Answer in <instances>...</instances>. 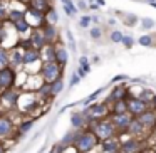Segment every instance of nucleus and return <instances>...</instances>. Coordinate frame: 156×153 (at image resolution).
I'll list each match as a JSON object with an SVG mask.
<instances>
[{
    "label": "nucleus",
    "mask_w": 156,
    "mask_h": 153,
    "mask_svg": "<svg viewBox=\"0 0 156 153\" xmlns=\"http://www.w3.org/2000/svg\"><path fill=\"white\" fill-rule=\"evenodd\" d=\"M87 128L94 133L96 138H98L99 141H104V140H108V138L116 136V128L112 126V123H111L109 118L94 119V121H91L87 125Z\"/></svg>",
    "instance_id": "1"
},
{
    "label": "nucleus",
    "mask_w": 156,
    "mask_h": 153,
    "mask_svg": "<svg viewBox=\"0 0 156 153\" xmlns=\"http://www.w3.org/2000/svg\"><path fill=\"white\" fill-rule=\"evenodd\" d=\"M98 143L99 140L96 138V135L89 128H86V129H79L77 131L76 140H74V148L79 153H89L91 150H94L98 146Z\"/></svg>",
    "instance_id": "2"
},
{
    "label": "nucleus",
    "mask_w": 156,
    "mask_h": 153,
    "mask_svg": "<svg viewBox=\"0 0 156 153\" xmlns=\"http://www.w3.org/2000/svg\"><path fill=\"white\" fill-rule=\"evenodd\" d=\"M39 72H41L42 81H45V82H52L54 79L62 78V67H61V66H59L55 61L42 62Z\"/></svg>",
    "instance_id": "3"
},
{
    "label": "nucleus",
    "mask_w": 156,
    "mask_h": 153,
    "mask_svg": "<svg viewBox=\"0 0 156 153\" xmlns=\"http://www.w3.org/2000/svg\"><path fill=\"white\" fill-rule=\"evenodd\" d=\"M17 84V69L12 66H5L0 69V89H10Z\"/></svg>",
    "instance_id": "4"
},
{
    "label": "nucleus",
    "mask_w": 156,
    "mask_h": 153,
    "mask_svg": "<svg viewBox=\"0 0 156 153\" xmlns=\"http://www.w3.org/2000/svg\"><path fill=\"white\" fill-rule=\"evenodd\" d=\"M19 101H20V93L15 88L4 89L0 94V104H5L7 108H17Z\"/></svg>",
    "instance_id": "5"
},
{
    "label": "nucleus",
    "mask_w": 156,
    "mask_h": 153,
    "mask_svg": "<svg viewBox=\"0 0 156 153\" xmlns=\"http://www.w3.org/2000/svg\"><path fill=\"white\" fill-rule=\"evenodd\" d=\"M24 54H22V66L24 67H29L32 64H42V59H41V51L35 47H25L22 49Z\"/></svg>",
    "instance_id": "6"
},
{
    "label": "nucleus",
    "mask_w": 156,
    "mask_h": 153,
    "mask_svg": "<svg viewBox=\"0 0 156 153\" xmlns=\"http://www.w3.org/2000/svg\"><path fill=\"white\" fill-rule=\"evenodd\" d=\"M15 133V123L9 115H0V140H7Z\"/></svg>",
    "instance_id": "7"
},
{
    "label": "nucleus",
    "mask_w": 156,
    "mask_h": 153,
    "mask_svg": "<svg viewBox=\"0 0 156 153\" xmlns=\"http://www.w3.org/2000/svg\"><path fill=\"white\" fill-rule=\"evenodd\" d=\"M111 123L112 126L116 128V133H124L128 129L129 123H131L133 116L129 113H121V115H111Z\"/></svg>",
    "instance_id": "8"
},
{
    "label": "nucleus",
    "mask_w": 156,
    "mask_h": 153,
    "mask_svg": "<svg viewBox=\"0 0 156 153\" xmlns=\"http://www.w3.org/2000/svg\"><path fill=\"white\" fill-rule=\"evenodd\" d=\"M128 101V113L131 116H139L141 113H144L146 109L149 108V104L146 101H143V99H139V98H128L126 99Z\"/></svg>",
    "instance_id": "9"
},
{
    "label": "nucleus",
    "mask_w": 156,
    "mask_h": 153,
    "mask_svg": "<svg viewBox=\"0 0 156 153\" xmlns=\"http://www.w3.org/2000/svg\"><path fill=\"white\" fill-rule=\"evenodd\" d=\"M41 31H42V34H44L47 44H57V42H61L59 41V29H57V25H52V24L44 22V24L41 25Z\"/></svg>",
    "instance_id": "10"
},
{
    "label": "nucleus",
    "mask_w": 156,
    "mask_h": 153,
    "mask_svg": "<svg viewBox=\"0 0 156 153\" xmlns=\"http://www.w3.org/2000/svg\"><path fill=\"white\" fill-rule=\"evenodd\" d=\"M25 19L30 24V27H41L44 24V12L37 10V9L27 7L25 9Z\"/></svg>",
    "instance_id": "11"
},
{
    "label": "nucleus",
    "mask_w": 156,
    "mask_h": 153,
    "mask_svg": "<svg viewBox=\"0 0 156 153\" xmlns=\"http://www.w3.org/2000/svg\"><path fill=\"white\" fill-rule=\"evenodd\" d=\"M29 42L32 44V47L39 49V51L47 44L44 34H42V31H41V27H32L30 29V32H29Z\"/></svg>",
    "instance_id": "12"
},
{
    "label": "nucleus",
    "mask_w": 156,
    "mask_h": 153,
    "mask_svg": "<svg viewBox=\"0 0 156 153\" xmlns=\"http://www.w3.org/2000/svg\"><path fill=\"white\" fill-rule=\"evenodd\" d=\"M136 118L139 119V123H141L146 129L156 128V109H149L148 108L144 113H141V115L136 116Z\"/></svg>",
    "instance_id": "13"
},
{
    "label": "nucleus",
    "mask_w": 156,
    "mask_h": 153,
    "mask_svg": "<svg viewBox=\"0 0 156 153\" xmlns=\"http://www.w3.org/2000/svg\"><path fill=\"white\" fill-rule=\"evenodd\" d=\"M22 54H24V51L20 46H14L12 49H9V61H10L9 66H12L14 69L22 67Z\"/></svg>",
    "instance_id": "14"
},
{
    "label": "nucleus",
    "mask_w": 156,
    "mask_h": 153,
    "mask_svg": "<svg viewBox=\"0 0 156 153\" xmlns=\"http://www.w3.org/2000/svg\"><path fill=\"white\" fill-rule=\"evenodd\" d=\"M139 148H141V143H139V140L134 138V136H131V138H128L126 141H122L121 146H119V150H121L122 153H138Z\"/></svg>",
    "instance_id": "15"
},
{
    "label": "nucleus",
    "mask_w": 156,
    "mask_h": 153,
    "mask_svg": "<svg viewBox=\"0 0 156 153\" xmlns=\"http://www.w3.org/2000/svg\"><path fill=\"white\" fill-rule=\"evenodd\" d=\"M119 99H128V89H126V86H116V88L111 91V94H109L106 104L114 103V101H119Z\"/></svg>",
    "instance_id": "16"
},
{
    "label": "nucleus",
    "mask_w": 156,
    "mask_h": 153,
    "mask_svg": "<svg viewBox=\"0 0 156 153\" xmlns=\"http://www.w3.org/2000/svg\"><path fill=\"white\" fill-rule=\"evenodd\" d=\"M71 125L72 128L76 129V131H79V129H82L86 125H87V119H86L84 113L82 111H74L71 115Z\"/></svg>",
    "instance_id": "17"
},
{
    "label": "nucleus",
    "mask_w": 156,
    "mask_h": 153,
    "mask_svg": "<svg viewBox=\"0 0 156 153\" xmlns=\"http://www.w3.org/2000/svg\"><path fill=\"white\" fill-rule=\"evenodd\" d=\"M67 61H69V52H67V49L57 42V44H55V62H57L61 67H64V66L67 64Z\"/></svg>",
    "instance_id": "18"
},
{
    "label": "nucleus",
    "mask_w": 156,
    "mask_h": 153,
    "mask_svg": "<svg viewBox=\"0 0 156 153\" xmlns=\"http://www.w3.org/2000/svg\"><path fill=\"white\" fill-rule=\"evenodd\" d=\"M126 131H128L131 136L138 138V136H141L143 133L146 131V128L141 125V123H139L138 118H134V116H133V119H131V123H129V126H128V129H126Z\"/></svg>",
    "instance_id": "19"
},
{
    "label": "nucleus",
    "mask_w": 156,
    "mask_h": 153,
    "mask_svg": "<svg viewBox=\"0 0 156 153\" xmlns=\"http://www.w3.org/2000/svg\"><path fill=\"white\" fill-rule=\"evenodd\" d=\"M41 59L42 62L55 61V44H45L41 49Z\"/></svg>",
    "instance_id": "20"
},
{
    "label": "nucleus",
    "mask_w": 156,
    "mask_h": 153,
    "mask_svg": "<svg viewBox=\"0 0 156 153\" xmlns=\"http://www.w3.org/2000/svg\"><path fill=\"white\" fill-rule=\"evenodd\" d=\"M102 143V150H104L106 153H118L119 151V146H121V143L116 140V136H112V138H108L104 140Z\"/></svg>",
    "instance_id": "21"
},
{
    "label": "nucleus",
    "mask_w": 156,
    "mask_h": 153,
    "mask_svg": "<svg viewBox=\"0 0 156 153\" xmlns=\"http://www.w3.org/2000/svg\"><path fill=\"white\" fill-rule=\"evenodd\" d=\"M12 27L15 29V32H17L19 35H25V34H29L30 32V24L27 22V19H20V20H17V22H12Z\"/></svg>",
    "instance_id": "22"
},
{
    "label": "nucleus",
    "mask_w": 156,
    "mask_h": 153,
    "mask_svg": "<svg viewBox=\"0 0 156 153\" xmlns=\"http://www.w3.org/2000/svg\"><path fill=\"white\" fill-rule=\"evenodd\" d=\"M109 113H111V115H121V113H128V101H126V99L114 101V103H112V106L109 108Z\"/></svg>",
    "instance_id": "23"
},
{
    "label": "nucleus",
    "mask_w": 156,
    "mask_h": 153,
    "mask_svg": "<svg viewBox=\"0 0 156 153\" xmlns=\"http://www.w3.org/2000/svg\"><path fill=\"white\" fill-rule=\"evenodd\" d=\"M64 79L62 78H57L54 79V81L51 82V98H55V96H59L62 91H64Z\"/></svg>",
    "instance_id": "24"
},
{
    "label": "nucleus",
    "mask_w": 156,
    "mask_h": 153,
    "mask_svg": "<svg viewBox=\"0 0 156 153\" xmlns=\"http://www.w3.org/2000/svg\"><path fill=\"white\" fill-rule=\"evenodd\" d=\"M27 7L37 9V10H41L45 14V12L49 10V7H52V4H51V0H30Z\"/></svg>",
    "instance_id": "25"
},
{
    "label": "nucleus",
    "mask_w": 156,
    "mask_h": 153,
    "mask_svg": "<svg viewBox=\"0 0 156 153\" xmlns=\"http://www.w3.org/2000/svg\"><path fill=\"white\" fill-rule=\"evenodd\" d=\"M91 71V64H89V59L86 56L79 57V67H77V76L79 78H84L87 72Z\"/></svg>",
    "instance_id": "26"
},
{
    "label": "nucleus",
    "mask_w": 156,
    "mask_h": 153,
    "mask_svg": "<svg viewBox=\"0 0 156 153\" xmlns=\"http://www.w3.org/2000/svg\"><path fill=\"white\" fill-rule=\"evenodd\" d=\"M44 22L47 24H52V25H57L59 24V14L54 7H49V10L44 14Z\"/></svg>",
    "instance_id": "27"
},
{
    "label": "nucleus",
    "mask_w": 156,
    "mask_h": 153,
    "mask_svg": "<svg viewBox=\"0 0 156 153\" xmlns=\"http://www.w3.org/2000/svg\"><path fill=\"white\" fill-rule=\"evenodd\" d=\"M37 94H39V98H41V99L51 98V82L42 81L41 86H39V89H37Z\"/></svg>",
    "instance_id": "28"
},
{
    "label": "nucleus",
    "mask_w": 156,
    "mask_h": 153,
    "mask_svg": "<svg viewBox=\"0 0 156 153\" xmlns=\"http://www.w3.org/2000/svg\"><path fill=\"white\" fill-rule=\"evenodd\" d=\"M25 17V10H17V9H12V10H9V14H7V20L10 22H17V20H20V19H24Z\"/></svg>",
    "instance_id": "29"
},
{
    "label": "nucleus",
    "mask_w": 156,
    "mask_h": 153,
    "mask_svg": "<svg viewBox=\"0 0 156 153\" xmlns=\"http://www.w3.org/2000/svg\"><path fill=\"white\" fill-rule=\"evenodd\" d=\"M32 126H34V119H24L22 123H19L17 135H25V133H27Z\"/></svg>",
    "instance_id": "30"
},
{
    "label": "nucleus",
    "mask_w": 156,
    "mask_h": 153,
    "mask_svg": "<svg viewBox=\"0 0 156 153\" xmlns=\"http://www.w3.org/2000/svg\"><path fill=\"white\" fill-rule=\"evenodd\" d=\"M76 135H77V131H69V133H66V136L61 140V143L59 145H62V146H72L74 145V140H76Z\"/></svg>",
    "instance_id": "31"
},
{
    "label": "nucleus",
    "mask_w": 156,
    "mask_h": 153,
    "mask_svg": "<svg viewBox=\"0 0 156 153\" xmlns=\"http://www.w3.org/2000/svg\"><path fill=\"white\" fill-rule=\"evenodd\" d=\"M9 64H10V61H9V49L5 46H0V69Z\"/></svg>",
    "instance_id": "32"
},
{
    "label": "nucleus",
    "mask_w": 156,
    "mask_h": 153,
    "mask_svg": "<svg viewBox=\"0 0 156 153\" xmlns=\"http://www.w3.org/2000/svg\"><path fill=\"white\" fill-rule=\"evenodd\" d=\"M62 7H64L66 15H69V17H74V15L77 14V7L74 5V2H72V0H69L67 4H62Z\"/></svg>",
    "instance_id": "33"
},
{
    "label": "nucleus",
    "mask_w": 156,
    "mask_h": 153,
    "mask_svg": "<svg viewBox=\"0 0 156 153\" xmlns=\"http://www.w3.org/2000/svg\"><path fill=\"white\" fill-rule=\"evenodd\" d=\"M7 14H9L7 2H4V0H0V22L7 20Z\"/></svg>",
    "instance_id": "34"
},
{
    "label": "nucleus",
    "mask_w": 156,
    "mask_h": 153,
    "mask_svg": "<svg viewBox=\"0 0 156 153\" xmlns=\"http://www.w3.org/2000/svg\"><path fill=\"white\" fill-rule=\"evenodd\" d=\"M122 32H119V31H112L111 34H109V39H111V42H114V44H121V41H122Z\"/></svg>",
    "instance_id": "35"
},
{
    "label": "nucleus",
    "mask_w": 156,
    "mask_h": 153,
    "mask_svg": "<svg viewBox=\"0 0 156 153\" xmlns=\"http://www.w3.org/2000/svg\"><path fill=\"white\" fill-rule=\"evenodd\" d=\"M101 93H102V89H98V91H94L91 96H89V98H86L84 101H82V104H84V106H89L92 101H96V99H98V96L101 94Z\"/></svg>",
    "instance_id": "36"
},
{
    "label": "nucleus",
    "mask_w": 156,
    "mask_h": 153,
    "mask_svg": "<svg viewBox=\"0 0 156 153\" xmlns=\"http://www.w3.org/2000/svg\"><path fill=\"white\" fill-rule=\"evenodd\" d=\"M139 44L141 46H144V47H149V46H153V35H141V37H139Z\"/></svg>",
    "instance_id": "37"
},
{
    "label": "nucleus",
    "mask_w": 156,
    "mask_h": 153,
    "mask_svg": "<svg viewBox=\"0 0 156 153\" xmlns=\"http://www.w3.org/2000/svg\"><path fill=\"white\" fill-rule=\"evenodd\" d=\"M91 22H92V20H91V15H82L81 20H79V25H81L82 29H87Z\"/></svg>",
    "instance_id": "38"
},
{
    "label": "nucleus",
    "mask_w": 156,
    "mask_h": 153,
    "mask_svg": "<svg viewBox=\"0 0 156 153\" xmlns=\"http://www.w3.org/2000/svg\"><path fill=\"white\" fill-rule=\"evenodd\" d=\"M121 44H124L126 47H133V44H134V39L131 37V35H122V41H121Z\"/></svg>",
    "instance_id": "39"
},
{
    "label": "nucleus",
    "mask_w": 156,
    "mask_h": 153,
    "mask_svg": "<svg viewBox=\"0 0 156 153\" xmlns=\"http://www.w3.org/2000/svg\"><path fill=\"white\" fill-rule=\"evenodd\" d=\"M89 34H91V37H92V39H96V41H98V39H101V35H102V31H101L99 27H92Z\"/></svg>",
    "instance_id": "40"
},
{
    "label": "nucleus",
    "mask_w": 156,
    "mask_h": 153,
    "mask_svg": "<svg viewBox=\"0 0 156 153\" xmlns=\"http://www.w3.org/2000/svg\"><path fill=\"white\" fill-rule=\"evenodd\" d=\"M141 25H143L144 29H151L153 25H154V22H153L151 19H143V20H141Z\"/></svg>",
    "instance_id": "41"
},
{
    "label": "nucleus",
    "mask_w": 156,
    "mask_h": 153,
    "mask_svg": "<svg viewBox=\"0 0 156 153\" xmlns=\"http://www.w3.org/2000/svg\"><path fill=\"white\" fill-rule=\"evenodd\" d=\"M66 35H67V39H69V46H71L72 49H76V41H74V35L71 34V31H66Z\"/></svg>",
    "instance_id": "42"
},
{
    "label": "nucleus",
    "mask_w": 156,
    "mask_h": 153,
    "mask_svg": "<svg viewBox=\"0 0 156 153\" xmlns=\"http://www.w3.org/2000/svg\"><path fill=\"white\" fill-rule=\"evenodd\" d=\"M62 150H64V146H62V145H54L49 153H62Z\"/></svg>",
    "instance_id": "43"
},
{
    "label": "nucleus",
    "mask_w": 156,
    "mask_h": 153,
    "mask_svg": "<svg viewBox=\"0 0 156 153\" xmlns=\"http://www.w3.org/2000/svg\"><path fill=\"white\" fill-rule=\"evenodd\" d=\"M79 81H81V78L77 76V72H74V74L71 76V86H76Z\"/></svg>",
    "instance_id": "44"
},
{
    "label": "nucleus",
    "mask_w": 156,
    "mask_h": 153,
    "mask_svg": "<svg viewBox=\"0 0 156 153\" xmlns=\"http://www.w3.org/2000/svg\"><path fill=\"white\" fill-rule=\"evenodd\" d=\"M136 20L138 19L134 17V15H129L128 19H124V22H126V25H133V24H136Z\"/></svg>",
    "instance_id": "45"
},
{
    "label": "nucleus",
    "mask_w": 156,
    "mask_h": 153,
    "mask_svg": "<svg viewBox=\"0 0 156 153\" xmlns=\"http://www.w3.org/2000/svg\"><path fill=\"white\" fill-rule=\"evenodd\" d=\"M124 79H128V76L121 74V76H116V78L112 79V82H118V81H124Z\"/></svg>",
    "instance_id": "46"
},
{
    "label": "nucleus",
    "mask_w": 156,
    "mask_h": 153,
    "mask_svg": "<svg viewBox=\"0 0 156 153\" xmlns=\"http://www.w3.org/2000/svg\"><path fill=\"white\" fill-rule=\"evenodd\" d=\"M79 9H82V10H86V9H87V5H86L84 0H79Z\"/></svg>",
    "instance_id": "47"
},
{
    "label": "nucleus",
    "mask_w": 156,
    "mask_h": 153,
    "mask_svg": "<svg viewBox=\"0 0 156 153\" xmlns=\"http://www.w3.org/2000/svg\"><path fill=\"white\" fill-rule=\"evenodd\" d=\"M0 153H7V150H5V145L2 143V140H0Z\"/></svg>",
    "instance_id": "48"
},
{
    "label": "nucleus",
    "mask_w": 156,
    "mask_h": 153,
    "mask_svg": "<svg viewBox=\"0 0 156 153\" xmlns=\"http://www.w3.org/2000/svg\"><path fill=\"white\" fill-rule=\"evenodd\" d=\"M14 2H20V4H24V5H29L30 0H14Z\"/></svg>",
    "instance_id": "49"
},
{
    "label": "nucleus",
    "mask_w": 156,
    "mask_h": 153,
    "mask_svg": "<svg viewBox=\"0 0 156 153\" xmlns=\"http://www.w3.org/2000/svg\"><path fill=\"white\" fill-rule=\"evenodd\" d=\"M151 103H153V106L156 108V94H153V98H151Z\"/></svg>",
    "instance_id": "50"
},
{
    "label": "nucleus",
    "mask_w": 156,
    "mask_h": 153,
    "mask_svg": "<svg viewBox=\"0 0 156 153\" xmlns=\"http://www.w3.org/2000/svg\"><path fill=\"white\" fill-rule=\"evenodd\" d=\"M138 153H153V150H139Z\"/></svg>",
    "instance_id": "51"
},
{
    "label": "nucleus",
    "mask_w": 156,
    "mask_h": 153,
    "mask_svg": "<svg viewBox=\"0 0 156 153\" xmlns=\"http://www.w3.org/2000/svg\"><path fill=\"white\" fill-rule=\"evenodd\" d=\"M61 2H62V4H67V2H69V0H61Z\"/></svg>",
    "instance_id": "52"
},
{
    "label": "nucleus",
    "mask_w": 156,
    "mask_h": 153,
    "mask_svg": "<svg viewBox=\"0 0 156 153\" xmlns=\"http://www.w3.org/2000/svg\"><path fill=\"white\" fill-rule=\"evenodd\" d=\"M153 153H156V145H154V148H153Z\"/></svg>",
    "instance_id": "53"
}]
</instances>
